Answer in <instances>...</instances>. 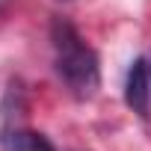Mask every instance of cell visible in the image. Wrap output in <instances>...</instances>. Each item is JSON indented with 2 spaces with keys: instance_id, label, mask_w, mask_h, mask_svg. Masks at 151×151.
Segmentation results:
<instances>
[{
  "instance_id": "6da1fadb",
  "label": "cell",
  "mask_w": 151,
  "mask_h": 151,
  "mask_svg": "<svg viewBox=\"0 0 151 151\" xmlns=\"http://www.w3.org/2000/svg\"><path fill=\"white\" fill-rule=\"evenodd\" d=\"M50 39H53V65H56L59 80L68 86L74 98H83V101L92 98L101 86V68H98L95 50L62 18L53 21Z\"/></svg>"
},
{
  "instance_id": "7a4b0ae2",
  "label": "cell",
  "mask_w": 151,
  "mask_h": 151,
  "mask_svg": "<svg viewBox=\"0 0 151 151\" xmlns=\"http://www.w3.org/2000/svg\"><path fill=\"white\" fill-rule=\"evenodd\" d=\"M124 101L133 113L142 119H151V71H148V56H139L127 68L124 80Z\"/></svg>"
},
{
  "instance_id": "3957f363",
  "label": "cell",
  "mask_w": 151,
  "mask_h": 151,
  "mask_svg": "<svg viewBox=\"0 0 151 151\" xmlns=\"http://www.w3.org/2000/svg\"><path fill=\"white\" fill-rule=\"evenodd\" d=\"M148 71H151V56H148Z\"/></svg>"
}]
</instances>
